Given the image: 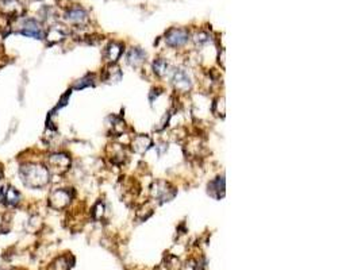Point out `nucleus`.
Here are the masks:
<instances>
[{
    "mask_svg": "<svg viewBox=\"0 0 361 270\" xmlns=\"http://www.w3.org/2000/svg\"><path fill=\"white\" fill-rule=\"evenodd\" d=\"M64 19L70 25L76 26V27H82L88 20V13L82 7L73 6L66 10Z\"/></svg>",
    "mask_w": 361,
    "mask_h": 270,
    "instance_id": "obj_5",
    "label": "nucleus"
},
{
    "mask_svg": "<svg viewBox=\"0 0 361 270\" xmlns=\"http://www.w3.org/2000/svg\"><path fill=\"white\" fill-rule=\"evenodd\" d=\"M72 192L69 189L65 188H58L51 191L50 196H49V206H50L53 209H57V211H63L65 208L68 207L72 201Z\"/></svg>",
    "mask_w": 361,
    "mask_h": 270,
    "instance_id": "obj_4",
    "label": "nucleus"
},
{
    "mask_svg": "<svg viewBox=\"0 0 361 270\" xmlns=\"http://www.w3.org/2000/svg\"><path fill=\"white\" fill-rule=\"evenodd\" d=\"M91 84H92V77L88 76V77H84V79H82V80H79V82L75 85V88L82 89V88H84V87H88V85H91Z\"/></svg>",
    "mask_w": 361,
    "mask_h": 270,
    "instance_id": "obj_15",
    "label": "nucleus"
},
{
    "mask_svg": "<svg viewBox=\"0 0 361 270\" xmlns=\"http://www.w3.org/2000/svg\"><path fill=\"white\" fill-rule=\"evenodd\" d=\"M70 166V158L65 153H54L50 154L46 159V168L50 173L63 175Z\"/></svg>",
    "mask_w": 361,
    "mask_h": 270,
    "instance_id": "obj_3",
    "label": "nucleus"
},
{
    "mask_svg": "<svg viewBox=\"0 0 361 270\" xmlns=\"http://www.w3.org/2000/svg\"><path fill=\"white\" fill-rule=\"evenodd\" d=\"M120 54H122V46L116 42H113L107 46L106 49V53H104V57L110 64L116 63V60L119 58Z\"/></svg>",
    "mask_w": 361,
    "mask_h": 270,
    "instance_id": "obj_10",
    "label": "nucleus"
},
{
    "mask_svg": "<svg viewBox=\"0 0 361 270\" xmlns=\"http://www.w3.org/2000/svg\"><path fill=\"white\" fill-rule=\"evenodd\" d=\"M166 44L172 46V48H179L183 46L187 41H188V32L183 30V29H171L166 32V38H165Z\"/></svg>",
    "mask_w": 361,
    "mask_h": 270,
    "instance_id": "obj_8",
    "label": "nucleus"
},
{
    "mask_svg": "<svg viewBox=\"0 0 361 270\" xmlns=\"http://www.w3.org/2000/svg\"><path fill=\"white\" fill-rule=\"evenodd\" d=\"M173 82H175V87H176L179 91L187 92V91L191 88L190 77H188L187 73L183 72V70H176V72L173 73Z\"/></svg>",
    "mask_w": 361,
    "mask_h": 270,
    "instance_id": "obj_9",
    "label": "nucleus"
},
{
    "mask_svg": "<svg viewBox=\"0 0 361 270\" xmlns=\"http://www.w3.org/2000/svg\"><path fill=\"white\" fill-rule=\"evenodd\" d=\"M166 69H168V64L165 63L164 60H157L154 63V72L157 75H164L166 73Z\"/></svg>",
    "mask_w": 361,
    "mask_h": 270,
    "instance_id": "obj_14",
    "label": "nucleus"
},
{
    "mask_svg": "<svg viewBox=\"0 0 361 270\" xmlns=\"http://www.w3.org/2000/svg\"><path fill=\"white\" fill-rule=\"evenodd\" d=\"M23 4H26V3H33V1H38V0H20Z\"/></svg>",
    "mask_w": 361,
    "mask_h": 270,
    "instance_id": "obj_16",
    "label": "nucleus"
},
{
    "mask_svg": "<svg viewBox=\"0 0 361 270\" xmlns=\"http://www.w3.org/2000/svg\"><path fill=\"white\" fill-rule=\"evenodd\" d=\"M66 34H68V30H66L65 26L51 25L44 34V38L48 41L49 45H54L64 41L65 37H66Z\"/></svg>",
    "mask_w": 361,
    "mask_h": 270,
    "instance_id": "obj_7",
    "label": "nucleus"
},
{
    "mask_svg": "<svg viewBox=\"0 0 361 270\" xmlns=\"http://www.w3.org/2000/svg\"><path fill=\"white\" fill-rule=\"evenodd\" d=\"M15 22H18L19 25L16 26L18 27V32L20 34H23L26 37H33L37 38V39H41L44 38V29H42V25L39 23L37 19H30V18H25V16H19V18L13 19Z\"/></svg>",
    "mask_w": 361,
    "mask_h": 270,
    "instance_id": "obj_2",
    "label": "nucleus"
},
{
    "mask_svg": "<svg viewBox=\"0 0 361 270\" xmlns=\"http://www.w3.org/2000/svg\"><path fill=\"white\" fill-rule=\"evenodd\" d=\"M144 58H145V53L141 50V49H131V50L129 51V54H127V61L129 64H131V65H138L144 61Z\"/></svg>",
    "mask_w": 361,
    "mask_h": 270,
    "instance_id": "obj_11",
    "label": "nucleus"
},
{
    "mask_svg": "<svg viewBox=\"0 0 361 270\" xmlns=\"http://www.w3.org/2000/svg\"><path fill=\"white\" fill-rule=\"evenodd\" d=\"M69 268H70L69 262L66 261V258L65 257L57 258V259L54 261V264H53V269L54 270H69Z\"/></svg>",
    "mask_w": 361,
    "mask_h": 270,
    "instance_id": "obj_13",
    "label": "nucleus"
},
{
    "mask_svg": "<svg viewBox=\"0 0 361 270\" xmlns=\"http://www.w3.org/2000/svg\"><path fill=\"white\" fill-rule=\"evenodd\" d=\"M19 176L26 187L41 189L50 181V172L46 165L38 162H25L20 165Z\"/></svg>",
    "mask_w": 361,
    "mask_h": 270,
    "instance_id": "obj_1",
    "label": "nucleus"
},
{
    "mask_svg": "<svg viewBox=\"0 0 361 270\" xmlns=\"http://www.w3.org/2000/svg\"><path fill=\"white\" fill-rule=\"evenodd\" d=\"M0 199L3 201V204L8 208L16 207L22 200V195L18 189H15L11 185H4L0 189Z\"/></svg>",
    "mask_w": 361,
    "mask_h": 270,
    "instance_id": "obj_6",
    "label": "nucleus"
},
{
    "mask_svg": "<svg viewBox=\"0 0 361 270\" xmlns=\"http://www.w3.org/2000/svg\"><path fill=\"white\" fill-rule=\"evenodd\" d=\"M149 146H150V139L148 138V137H144V135L137 137V138L133 141V149L135 151H138V153H142V151L148 150Z\"/></svg>",
    "mask_w": 361,
    "mask_h": 270,
    "instance_id": "obj_12",
    "label": "nucleus"
},
{
    "mask_svg": "<svg viewBox=\"0 0 361 270\" xmlns=\"http://www.w3.org/2000/svg\"><path fill=\"white\" fill-rule=\"evenodd\" d=\"M3 178V168H1V165H0V180Z\"/></svg>",
    "mask_w": 361,
    "mask_h": 270,
    "instance_id": "obj_17",
    "label": "nucleus"
}]
</instances>
